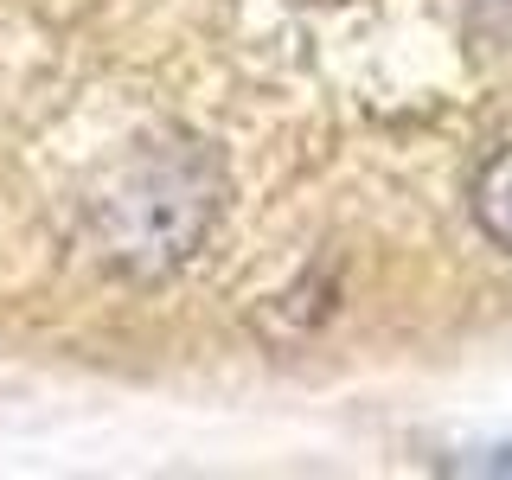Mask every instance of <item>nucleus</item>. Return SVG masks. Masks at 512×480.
<instances>
[{"label": "nucleus", "mask_w": 512, "mask_h": 480, "mask_svg": "<svg viewBox=\"0 0 512 480\" xmlns=\"http://www.w3.org/2000/svg\"><path fill=\"white\" fill-rule=\"evenodd\" d=\"M474 218H480V231H487L500 250H512V148L493 154L487 167H480V180H474Z\"/></svg>", "instance_id": "nucleus-2"}, {"label": "nucleus", "mask_w": 512, "mask_h": 480, "mask_svg": "<svg viewBox=\"0 0 512 480\" xmlns=\"http://www.w3.org/2000/svg\"><path fill=\"white\" fill-rule=\"evenodd\" d=\"M461 13H468V26L487 45H506L512 52V0H461Z\"/></svg>", "instance_id": "nucleus-3"}, {"label": "nucleus", "mask_w": 512, "mask_h": 480, "mask_svg": "<svg viewBox=\"0 0 512 480\" xmlns=\"http://www.w3.org/2000/svg\"><path fill=\"white\" fill-rule=\"evenodd\" d=\"M218 205V180L199 154L186 148H160L141 154L96 192L90 224H96V244L116 269L128 276H160V269L186 263L199 250L205 224H212Z\"/></svg>", "instance_id": "nucleus-1"}]
</instances>
